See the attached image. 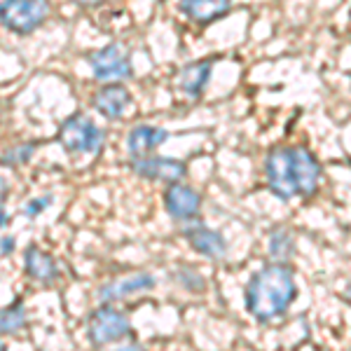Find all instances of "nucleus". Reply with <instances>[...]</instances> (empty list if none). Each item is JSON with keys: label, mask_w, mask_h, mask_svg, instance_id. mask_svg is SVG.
Here are the masks:
<instances>
[{"label": "nucleus", "mask_w": 351, "mask_h": 351, "mask_svg": "<svg viewBox=\"0 0 351 351\" xmlns=\"http://www.w3.org/2000/svg\"><path fill=\"white\" fill-rule=\"evenodd\" d=\"M265 173L269 190L281 199L311 197L321 183V164L302 145L274 148L265 162Z\"/></svg>", "instance_id": "f257e3e1"}, {"label": "nucleus", "mask_w": 351, "mask_h": 351, "mask_svg": "<svg viewBox=\"0 0 351 351\" xmlns=\"http://www.w3.org/2000/svg\"><path fill=\"white\" fill-rule=\"evenodd\" d=\"M295 279L284 265H267L251 276L246 286V309L253 319L271 321L288 309L295 300Z\"/></svg>", "instance_id": "f03ea898"}, {"label": "nucleus", "mask_w": 351, "mask_h": 351, "mask_svg": "<svg viewBox=\"0 0 351 351\" xmlns=\"http://www.w3.org/2000/svg\"><path fill=\"white\" fill-rule=\"evenodd\" d=\"M49 16L47 0H3L0 3V24L8 31L26 33L43 26V21Z\"/></svg>", "instance_id": "7ed1b4c3"}, {"label": "nucleus", "mask_w": 351, "mask_h": 351, "mask_svg": "<svg viewBox=\"0 0 351 351\" xmlns=\"http://www.w3.org/2000/svg\"><path fill=\"white\" fill-rule=\"evenodd\" d=\"M59 143L68 152H99L104 145V132L82 112H75L61 124Z\"/></svg>", "instance_id": "20e7f679"}, {"label": "nucleus", "mask_w": 351, "mask_h": 351, "mask_svg": "<svg viewBox=\"0 0 351 351\" xmlns=\"http://www.w3.org/2000/svg\"><path fill=\"white\" fill-rule=\"evenodd\" d=\"M89 66H92L94 75L104 82L127 80L132 75V54L127 52V47L115 43L89 54Z\"/></svg>", "instance_id": "39448f33"}, {"label": "nucleus", "mask_w": 351, "mask_h": 351, "mask_svg": "<svg viewBox=\"0 0 351 351\" xmlns=\"http://www.w3.org/2000/svg\"><path fill=\"white\" fill-rule=\"evenodd\" d=\"M87 332L96 347H104V344L117 342L129 335V319L112 307H99L89 316Z\"/></svg>", "instance_id": "423d86ee"}, {"label": "nucleus", "mask_w": 351, "mask_h": 351, "mask_svg": "<svg viewBox=\"0 0 351 351\" xmlns=\"http://www.w3.org/2000/svg\"><path fill=\"white\" fill-rule=\"evenodd\" d=\"M164 206H167L169 216L176 220H190L199 213L202 199L195 190L188 185L173 183L169 185V190L164 192Z\"/></svg>", "instance_id": "0eeeda50"}, {"label": "nucleus", "mask_w": 351, "mask_h": 351, "mask_svg": "<svg viewBox=\"0 0 351 351\" xmlns=\"http://www.w3.org/2000/svg\"><path fill=\"white\" fill-rule=\"evenodd\" d=\"M134 171L150 180H164V183H178L185 176V164L171 157H143L134 162Z\"/></svg>", "instance_id": "6e6552de"}, {"label": "nucleus", "mask_w": 351, "mask_h": 351, "mask_svg": "<svg viewBox=\"0 0 351 351\" xmlns=\"http://www.w3.org/2000/svg\"><path fill=\"white\" fill-rule=\"evenodd\" d=\"M132 104V94L122 84H106L94 94V108L108 120H117Z\"/></svg>", "instance_id": "1a4fd4ad"}, {"label": "nucleus", "mask_w": 351, "mask_h": 351, "mask_svg": "<svg viewBox=\"0 0 351 351\" xmlns=\"http://www.w3.org/2000/svg\"><path fill=\"white\" fill-rule=\"evenodd\" d=\"M169 138V134L164 132L160 127H148V124H141V127L132 129L129 134V141H127V148H129V155L132 160H143L148 157L152 150H157L164 141Z\"/></svg>", "instance_id": "9d476101"}, {"label": "nucleus", "mask_w": 351, "mask_h": 351, "mask_svg": "<svg viewBox=\"0 0 351 351\" xmlns=\"http://www.w3.org/2000/svg\"><path fill=\"white\" fill-rule=\"evenodd\" d=\"M211 73H213V61H208V59L195 61V64L185 66L183 71L178 73V89L183 94L192 96V99H197V96H202L204 89H206L208 80H211Z\"/></svg>", "instance_id": "9b49d317"}, {"label": "nucleus", "mask_w": 351, "mask_h": 351, "mask_svg": "<svg viewBox=\"0 0 351 351\" xmlns=\"http://www.w3.org/2000/svg\"><path fill=\"white\" fill-rule=\"evenodd\" d=\"M232 8V0H180V10L195 24H211L225 16Z\"/></svg>", "instance_id": "f8f14e48"}, {"label": "nucleus", "mask_w": 351, "mask_h": 351, "mask_svg": "<svg viewBox=\"0 0 351 351\" xmlns=\"http://www.w3.org/2000/svg\"><path fill=\"white\" fill-rule=\"evenodd\" d=\"M155 286V276L148 274V271H136V274H129L127 279H120V281H112V284L101 288V300H122L127 295H134V293H141V291H150Z\"/></svg>", "instance_id": "ddd939ff"}, {"label": "nucleus", "mask_w": 351, "mask_h": 351, "mask_svg": "<svg viewBox=\"0 0 351 351\" xmlns=\"http://www.w3.org/2000/svg\"><path fill=\"white\" fill-rule=\"evenodd\" d=\"M185 237H188L190 246L195 248L197 253H202V256H206L211 260H218L228 253V243H225V239L218 234L216 230L192 228V230L185 232Z\"/></svg>", "instance_id": "4468645a"}, {"label": "nucleus", "mask_w": 351, "mask_h": 351, "mask_svg": "<svg viewBox=\"0 0 351 351\" xmlns=\"http://www.w3.org/2000/svg\"><path fill=\"white\" fill-rule=\"evenodd\" d=\"M26 271L31 279L40 281V284H52V281L59 276L56 271V263L52 256L43 253L38 246H28L26 251Z\"/></svg>", "instance_id": "2eb2a0df"}, {"label": "nucleus", "mask_w": 351, "mask_h": 351, "mask_svg": "<svg viewBox=\"0 0 351 351\" xmlns=\"http://www.w3.org/2000/svg\"><path fill=\"white\" fill-rule=\"evenodd\" d=\"M24 324H26V314H24L21 302H14V304H10V307L0 309V332L10 335V332L21 330Z\"/></svg>", "instance_id": "dca6fc26"}, {"label": "nucleus", "mask_w": 351, "mask_h": 351, "mask_svg": "<svg viewBox=\"0 0 351 351\" xmlns=\"http://www.w3.org/2000/svg\"><path fill=\"white\" fill-rule=\"evenodd\" d=\"M291 251H293L291 234H288L286 230H274V234H271V239H269V253H271V256L284 260V258L291 256Z\"/></svg>", "instance_id": "f3484780"}, {"label": "nucleus", "mask_w": 351, "mask_h": 351, "mask_svg": "<svg viewBox=\"0 0 351 351\" xmlns=\"http://www.w3.org/2000/svg\"><path fill=\"white\" fill-rule=\"evenodd\" d=\"M36 152V143H24V145H16V148L8 150L3 155V164L5 167H19V164H26Z\"/></svg>", "instance_id": "a211bd4d"}, {"label": "nucleus", "mask_w": 351, "mask_h": 351, "mask_svg": "<svg viewBox=\"0 0 351 351\" xmlns=\"http://www.w3.org/2000/svg\"><path fill=\"white\" fill-rule=\"evenodd\" d=\"M49 204H52V197H38V199H33V202H28L26 204V208H24V213L28 218H36L38 213L43 211V208H47Z\"/></svg>", "instance_id": "6ab92c4d"}, {"label": "nucleus", "mask_w": 351, "mask_h": 351, "mask_svg": "<svg viewBox=\"0 0 351 351\" xmlns=\"http://www.w3.org/2000/svg\"><path fill=\"white\" fill-rule=\"evenodd\" d=\"M5 197H8V183H5V180L0 178V206H3Z\"/></svg>", "instance_id": "aec40b11"}, {"label": "nucleus", "mask_w": 351, "mask_h": 351, "mask_svg": "<svg viewBox=\"0 0 351 351\" xmlns=\"http://www.w3.org/2000/svg\"><path fill=\"white\" fill-rule=\"evenodd\" d=\"M14 246V239H3V243H0V248H3V253H5V256H8V253H10V248H12Z\"/></svg>", "instance_id": "412c9836"}, {"label": "nucleus", "mask_w": 351, "mask_h": 351, "mask_svg": "<svg viewBox=\"0 0 351 351\" xmlns=\"http://www.w3.org/2000/svg\"><path fill=\"white\" fill-rule=\"evenodd\" d=\"M117 351H143L138 347V344H129V347H122V349H117Z\"/></svg>", "instance_id": "4be33fe9"}, {"label": "nucleus", "mask_w": 351, "mask_h": 351, "mask_svg": "<svg viewBox=\"0 0 351 351\" xmlns=\"http://www.w3.org/2000/svg\"><path fill=\"white\" fill-rule=\"evenodd\" d=\"M80 5H96V3H101V0H77Z\"/></svg>", "instance_id": "5701e85b"}, {"label": "nucleus", "mask_w": 351, "mask_h": 351, "mask_svg": "<svg viewBox=\"0 0 351 351\" xmlns=\"http://www.w3.org/2000/svg\"><path fill=\"white\" fill-rule=\"evenodd\" d=\"M5 223H8V218H5L3 208H0V228H5Z\"/></svg>", "instance_id": "b1692460"}, {"label": "nucleus", "mask_w": 351, "mask_h": 351, "mask_svg": "<svg viewBox=\"0 0 351 351\" xmlns=\"http://www.w3.org/2000/svg\"><path fill=\"white\" fill-rule=\"evenodd\" d=\"M347 300L351 302V281H349V286H347Z\"/></svg>", "instance_id": "393cba45"}, {"label": "nucleus", "mask_w": 351, "mask_h": 351, "mask_svg": "<svg viewBox=\"0 0 351 351\" xmlns=\"http://www.w3.org/2000/svg\"><path fill=\"white\" fill-rule=\"evenodd\" d=\"M0 351H8V347H5V342L0 339Z\"/></svg>", "instance_id": "a878e982"}]
</instances>
